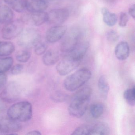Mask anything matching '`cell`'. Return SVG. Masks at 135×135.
Segmentation results:
<instances>
[{"label": "cell", "instance_id": "1", "mask_svg": "<svg viewBox=\"0 0 135 135\" xmlns=\"http://www.w3.org/2000/svg\"><path fill=\"white\" fill-rule=\"evenodd\" d=\"M8 116L20 122L30 120L33 116V107L28 101H21L11 106L7 111Z\"/></svg>", "mask_w": 135, "mask_h": 135}, {"label": "cell", "instance_id": "2", "mask_svg": "<svg viewBox=\"0 0 135 135\" xmlns=\"http://www.w3.org/2000/svg\"><path fill=\"white\" fill-rule=\"evenodd\" d=\"M91 76V71L88 69H80L65 79L64 87L69 91H74L85 84Z\"/></svg>", "mask_w": 135, "mask_h": 135}, {"label": "cell", "instance_id": "3", "mask_svg": "<svg viewBox=\"0 0 135 135\" xmlns=\"http://www.w3.org/2000/svg\"><path fill=\"white\" fill-rule=\"evenodd\" d=\"M41 41V35L36 29L31 27L23 30L18 36V43L21 47L26 49L34 47Z\"/></svg>", "mask_w": 135, "mask_h": 135}, {"label": "cell", "instance_id": "4", "mask_svg": "<svg viewBox=\"0 0 135 135\" xmlns=\"http://www.w3.org/2000/svg\"><path fill=\"white\" fill-rule=\"evenodd\" d=\"M24 23L22 19H19L12 20L5 24L2 30L3 38L12 40L18 37L24 30Z\"/></svg>", "mask_w": 135, "mask_h": 135}, {"label": "cell", "instance_id": "5", "mask_svg": "<svg viewBox=\"0 0 135 135\" xmlns=\"http://www.w3.org/2000/svg\"><path fill=\"white\" fill-rule=\"evenodd\" d=\"M81 35V31L79 28L75 27L71 29L61 42V52L68 54L79 43Z\"/></svg>", "mask_w": 135, "mask_h": 135}, {"label": "cell", "instance_id": "6", "mask_svg": "<svg viewBox=\"0 0 135 135\" xmlns=\"http://www.w3.org/2000/svg\"><path fill=\"white\" fill-rule=\"evenodd\" d=\"M2 90L0 94V98L5 102H14L20 98L21 89L16 82H11Z\"/></svg>", "mask_w": 135, "mask_h": 135}, {"label": "cell", "instance_id": "7", "mask_svg": "<svg viewBox=\"0 0 135 135\" xmlns=\"http://www.w3.org/2000/svg\"><path fill=\"white\" fill-rule=\"evenodd\" d=\"M20 122L8 117L0 119V132L10 135H17L15 133L22 129Z\"/></svg>", "mask_w": 135, "mask_h": 135}, {"label": "cell", "instance_id": "8", "mask_svg": "<svg viewBox=\"0 0 135 135\" xmlns=\"http://www.w3.org/2000/svg\"><path fill=\"white\" fill-rule=\"evenodd\" d=\"M80 61L65 56V58L57 64L56 69L59 75L65 76L76 69Z\"/></svg>", "mask_w": 135, "mask_h": 135}, {"label": "cell", "instance_id": "9", "mask_svg": "<svg viewBox=\"0 0 135 135\" xmlns=\"http://www.w3.org/2000/svg\"><path fill=\"white\" fill-rule=\"evenodd\" d=\"M89 101L72 99L68 109L69 113L76 118L83 117L86 111Z\"/></svg>", "mask_w": 135, "mask_h": 135}, {"label": "cell", "instance_id": "10", "mask_svg": "<svg viewBox=\"0 0 135 135\" xmlns=\"http://www.w3.org/2000/svg\"><path fill=\"white\" fill-rule=\"evenodd\" d=\"M48 14V22L51 24L60 25L66 21L69 17V11L67 8L54 9Z\"/></svg>", "mask_w": 135, "mask_h": 135}, {"label": "cell", "instance_id": "11", "mask_svg": "<svg viewBox=\"0 0 135 135\" xmlns=\"http://www.w3.org/2000/svg\"><path fill=\"white\" fill-rule=\"evenodd\" d=\"M22 20L24 23L38 26L48 22V14L45 11L30 12L25 15Z\"/></svg>", "mask_w": 135, "mask_h": 135}, {"label": "cell", "instance_id": "12", "mask_svg": "<svg viewBox=\"0 0 135 135\" xmlns=\"http://www.w3.org/2000/svg\"><path fill=\"white\" fill-rule=\"evenodd\" d=\"M67 27L57 25L49 29L46 33V40L49 43H55L60 40L65 34Z\"/></svg>", "mask_w": 135, "mask_h": 135}, {"label": "cell", "instance_id": "13", "mask_svg": "<svg viewBox=\"0 0 135 135\" xmlns=\"http://www.w3.org/2000/svg\"><path fill=\"white\" fill-rule=\"evenodd\" d=\"M89 46L90 44L88 42H79L75 48L70 52L67 54L66 56L74 60L81 61L87 52Z\"/></svg>", "mask_w": 135, "mask_h": 135}, {"label": "cell", "instance_id": "14", "mask_svg": "<svg viewBox=\"0 0 135 135\" xmlns=\"http://www.w3.org/2000/svg\"><path fill=\"white\" fill-rule=\"evenodd\" d=\"M130 49L128 42L122 41L116 46L115 49V55L116 57L120 60H126L129 56Z\"/></svg>", "mask_w": 135, "mask_h": 135}, {"label": "cell", "instance_id": "15", "mask_svg": "<svg viewBox=\"0 0 135 135\" xmlns=\"http://www.w3.org/2000/svg\"><path fill=\"white\" fill-rule=\"evenodd\" d=\"M48 7L46 0H30L28 1L27 10L30 12L44 11Z\"/></svg>", "mask_w": 135, "mask_h": 135}, {"label": "cell", "instance_id": "16", "mask_svg": "<svg viewBox=\"0 0 135 135\" xmlns=\"http://www.w3.org/2000/svg\"><path fill=\"white\" fill-rule=\"evenodd\" d=\"M60 59V55L57 51L54 50H50L44 54L42 57L43 64L46 66H51L58 62Z\"/></svg>", "mask_w": 135, "mask_h": 135}, {"label": "cell", "instance_id": "17", "mask_svg": "<svg viewBox=\"0 0 135 135\" xmlns=\"http://www.w3.org/2000/svg\"><path fill=\"white\" fill-rule=\"evenodd\" d=\"M14 14L11 8L6 5L0 6V23L6 24L13 20Z\"/></svg>", "mask_w": 135, "mask_h": 135}, {"label": "cell", "instance_id": "18", "mask_svg": "<svg viewBox=\"0 0 135 135\" xmlns=\"http://www.w3.org/2000/svg\"><path fill=\"white\" fill-rule=\"evenodd\" d=\"M110 133L109 125L104 122H98L92 125L91 135H107Z\"/></svg>", "mask_w": 135, "mask_h": 135}, {"label": "cell", "instance_id": "19", "mask_svg": "<svg viewBox=\"0 0 135 135\" xmlns=\"http://www.w3.org/2000/svg\"><path fill=\"white\" fill-rule=\"evenodd\" d=\"M15 50V45L9 41H0V57H7L12 54Z\"/></svg>", "mask_w": 135, "mask_h": 135}, {"label": "cell", "instance_id": "20", "mask_svg": "<svg viewBox=\"0 0 135 135\" xmlns=\"http://www.w3.org/2000/svg\"><path fill=\"white\" fill-rule=\"evenodd\" d=\"M102 13L103 15V21L107 26H113L116 24L118 18L116 14L111 13L106 8H102Z\"/></svg>", "mask_w": 135, "mask_h": 135}, {"label": "cell", "instance_id": "21", "mask_svg": "<svg viewBox=\"0 0 135 135\" xmlns=\"http://www.w3.org/2000/svg\"><path fill=\"white\" fill-rule=\"evenodd\" d=\"M98 87L101 96L103 98H106L110 88L107 79L105 76H102L99 78L98 82Z\"/></svg>", "mask_w": 135, "mask_h": 135}, {"label": "cell", "instance_id": "22", "mask_svg": "<svg viewBox=\"0 0 135 135\" xmlns=\"http://www.w3.org/2000/svg\"><path fill=\"white\" fill-rule=\"evenodd\" d=\"M92 93V89L90 87L85 86L77 91L73 95L72 99L90 100Z\"/></svg>", "mask_w": 135, "mask_h": 135}, {"label": "cell", "instance_id": "23", "mask_svg": "<svg viewBox=\"0 0 135 135\" xmlns=\"http://www.w3.org/2000/svg\"><path fill=\"white\" fill-rule=\"evenodd\" d=\"M14 63V59L10 57H0V73H5L11 69Z\"/></svg>", "mask_w": 135, "mask_h": 135}, {"label": "cell", "instance_id": "24", "mask_svg": "<svg viewBox=\"0 0 135 135\" xmlns=\"http://www.w3.org/2000/svg\"><path fill=\"white\" fill-rule=\"evenodd\" d=\"M104 107L101 103H95L92 104L90 107V113L93 118H99L103 113Z\"/></svg>", "mask_w": 135, "mask_h": 135}, {"label": "cell", "instance_id": "25", "mask_svg": "<svg viewBox=\"0 0 135 135\" xmlns=\"http://www.w3.org/2000/svg\"><path fill=\"white\" fill-rule=\"evenodd\" d=\"M28 2L27 0H16L10 6L16 12L22 13L27 10Z\"/></svg>", "mask_w": 135, "mask_h": 135}, {"label": "cell", "instance_id": "26", "mask_svg": "<svg viewBox=\"0 0 135 135\" xmlns=\"http://www.w3.org/2000/svg\"><path fill=\"white\" fill-rule=\"evenodd\" d=\"M123 97L129 105L134 106L135 103V86L126 90L123 94Z\"/></svg>", "mask_w": 135, "mask_h": 135}, {"label": "cell", "instance_id": "27", "mask_svg": "<svg viewBox=\"0 0 135 135\" xmlns=\"http://www.w3.org/2000/svg\"><path fill=\"white\" fill-rule=\"evenodd\" d=\"M92 124L82 125L77 127L73 132L72 135H90L91 133Z\"/></svg>", "mask_w": 135, "mask_h": 135}, {"label": "cell", "instance_id": "28", "mask_svg": "<svg viewBox=\"0 0 135 135\" xmlns=\"http://www.w3.org/2000/svg\"><path fill=\"white\" fill-rule=\"evenodd\" d=\"M31 53L28 50H24L18 52L16 54V59L18 62L26 63L31 57Z\"/></svg>", "mask_w": 135, "mask_h": 135}, {"label": "cell", "instance_id": "29", "mask_svg": "<svg viewBox=\"0 0 135 135\" xmlns=\"http://www.w3.org/2000/svg\"><path fill=\"white\" fill-rule=\"evenodd\" d=\"M48 48V45L46 42L40 41L34 46L35 53L38 56L44 54Z\"/></svg>", "mask_w": 135, "mask_h": 135}, {"label": "cell", "instance_id": "30", "mask_svg": "<svg viewBox=\"0 0 135 135\" xmlns=\"http://www.w3.org/2000/svg\"><path fill=\"white\" fill-rule=\"evenodd\" d=\"M51 98L55 102H63L68 99V95L63 92L57 91L52 95Z\"/></svg>", "mask_w": 135, "mask_h": 135}, {"label": "cell", "instance_id": "31", "mask_svg": "<svg viewBox=\"0 0 135 135\" xmlns=\"http://www.w3.org/2000/svg\"><path fill=\"white\" fill-rule=\"evenodd\" d=\"M106 37L107 40L110 42H115L119 39V35L116 31L111 30L107 32Z\"/></svg>", "mask_w": 135, "mask_h": 135}, {"label": "cell", "instance_id": "32", "mask_svg": "<svg viewBox=\"0 0 135 135\" xmlns=\"http://www.w3.org/2000/svg\"><path fill=\"white\" fill-rule=\"evenodd\" d=\"M24 66L22 64H18L12 67L11 69V73L12 75H16L20 74L22 72Z\"/></svg>", "mask_w": 135, "mask_h": 135}, {"label": "cell", "instance_id": "33", "mask_svg": "<svg viewBox=\"0 0 135 135\" xmlns=\"http://www.w3.org/2000/svg\"><path fill=\"white\" fill-rule=\"evenodd\" d=\"M128 21V15L124 12H122L120 15L119 26L122 27H125L127 25Z\"/></svg>", "mask_w": 135, "mask_h": 135}, {"label": "cell", "instance_id": "34", "mask_svg": "<svg viewBox=\"0 0 135 135\" xmlns=\"http://www.w3.org/2000/svg\"><path fill=\"white\" fill-rule=\"evenodd\" d=\"M7 76L5 73H0V91L5 86L7 81Z\"/></svg>", "mask_w": 135, "mask_h": 135}, {"label": "cell", "instance_id": "35", "mask_svg": "<svg viewBox=\"0 0 135 135\" xmlns=\"http://www.w3.org/2000/svg\"><path fill=\"white\" fill-rule=\"evenodd\" d=\"M135 6L134 4L133 5L132 7L129 8V9L128 13L129 15L132 17L133 19L135 18Z\"/></svg>", "mask_w": 135, "mask_h": 135}, {"label": "cell", "instance_id": "36", "mask_svg": "<svg viewBox=\"0 0 135 135\" xmlns=\"http://www.w3.org/2000/svg\"><path fill=\"white\" fill-rule=\"evenodd\" d=\"M27 134L31 135H41V133L38 130H34L28 132V133H27Z\"/></svg>", "mask_w": 135, "mask_h": 135}, {"label": "cell", "instance_id": "37", "mask_svg": "<svg viewBox=\"0 0 135 135\" xmlns=\"http://www.w3.org/2000/svg\"><path fill=\"white\" fill-rule=\"evenodd\" d=\"M4 101L1 99H0V112H1L2 110H3L5 107V105L4 103Z\"/></svg>", "mask_w": 135, "mask_h": 135}, {"label": "cell", "instance_id": "38", "mask_svg": "<svg viewBox=\"0 0 135 135\" xmlns=\"http://www.w3.org/2000/svg\"><path fill=\"white\" fill-rule=\"evenodd\" d=\"M103 2L108 4H113L116 1V0H102Z\"/></svg>", "mask_w": 135, "mask_h": 135}, {"label": "cell", "instance_id": "39", "mask_svg": "<svg viewBox=\"0 0 135 135\" xmlns=\"http://www.w3.org/2000/svg\"><path fill=\"white\" fill-rule=\"evenodd\" d=\"M16 0H4V1H5V3L7 4H9V5L11 6Z\"/></svg>", "mask_w": 135, "mask_h": 135}, {"label": "cell", "instance_id": "40", "mask_svg": "<svg viewBox=\"0 0 135 135\" xmlns=\"http://www.w3.org/2000/svg\"><path fill=\"white\" fill-rule=\"evenodd\" d=\"M2 0H0V4H1L2 3Z\"/></svg>", "mask_w": 135, "mask_h": 135}]
</instances>
